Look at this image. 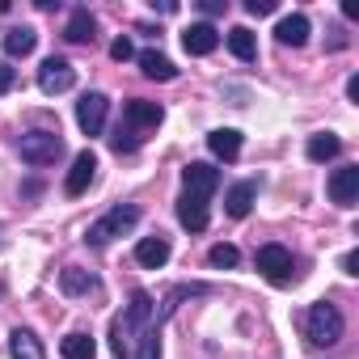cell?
Returning <instances> with one entry per match:
<instances>
[{
	"label": "cell",
	"mask_w": 359,
	"mask_h": 359,
	"mask_svg": "<svg viewBox=\"0 0 359 359\" xmlns=\"http://www.w3.org/2000/svg\"><path fill=\"white\" fill-rule=\"evenodd\" d=\"M182 191L212 199V195L220 191V169H216V165H208V161H191V165L182 169Z\"/></svg>",
	"instance_id": "cell-9"
},
{
	"label": "cell",
	"mask_w": 359,
	"mask_h": 359,
	"mask_svg": "<svg viewBox=\"0 0 359 359\" xmlns=\"http://www.w3.org/2000/svg\"><path fill=\"white\" fill-rule=\"evenodd\" d=\"M208 262H212L216 271H233V266L241 262V254H237V245H212V254H208Z\"/></svg>",
	"instance_id": "cell-25"
},
{
	"label": "cell",
	"mask_w": 359,
	"mask_h": 359,
	"mask_svg": "<svg viewBox=\"0 0 359 359\" xmlns=\"http://www.w3.org/2000/svg\"><path fill=\"white\" fill-rule=\"evenodd\" d=\"M18 148H22V161L26 165H55L60 156H64V135L60 131H26L22 140H18Z\"/></svg>",
	"instance_id": "cell-3"
},
{
	"label": "cell",
	"mask_w": 359,
	"mask_h": 359,
	"mask_svg": "<svg viewBox=\"0 0 359 359\" xmlns=\"http://www.w3.org/2000/svg\"><path fill=\"white\" fill-rule=\"evenodd\" d=\"M254 199H258V182H233L229 187V195H224V212L233 216V220H245L250 216V208H254Z\"/></svg>",
	"instance_id": "cell-13"
},
{
	"label": "cell",
	"mask_w": 359,
	"mask_h": 359,
	"mask_svg": "<svg viewBox=\"0 0 359 359\" xmlns=\"http://www.w3.org/2000/svg\"><path fill=\"white\" fill-rule=\"evenodd\" d=\"M177 224H182L187 233H203L212 224V199L182 191V195H177Z\"/></svg>",
	"instance_id": "cell-7"
},
{
	"label": "cell",
	"mask_w": 359,
	"mask_h": 359,
	"mask_svg": "<svg viewBox=\"0 0 359 359\" xmlns=\"http://www.w3.org/2000/svg\"><path fill=\"white\" fill-rule=\"evenodd\" d=\"M309 30H313V26H309L304 13H287V18L275 26V39H279L283 47H304V43H309Z\"/></svg>",
	"instance_id": "cell-16"
},
{
	"label": "cell",
	"mask_w": 359,
	"mask_h": 359,
	"mask_svg": "<svg viewBox=\"0 0 359 359\" xmlns=\"http://www.w3.org/2000/svg\"><path fill=\"white\" fill-rule=\"evenodd\" d=\"M106 110H110V97L106 93H85L81 102H76V123H81V131L85 135H102L106 131Z\"/></svg>",
	"instance_id": "cell-8"
},
{
	"label": "cell",
	"mask_w": 359,
	"mask_h": 359,
	"mask_svg": "<svg viewBox=\"0 0 359 359\" xmlns=\"http://www.w3.org/2000/svg\"><path fill=\"white\" fill-rule=\"evenodd\" d=\"M229 51H233L241 64H254V60H258V39H254L245 26H233V30H229Z\"/></svg>",
	"instance_id": "cell-23"
},
{
	"label": "cell",
	"mask_w": 359,
	"mask_h": 359,
	"mask_svg": "<svg viewBox=\"0 0 359 359\" xmlns=\"http://www.w3.org/2000/svg\"><path fill=\"white\" fill-rule=\"evenodd\" d=\"M304 334H309L313 346H338L342 334H346V321H342L338 304H330V300L309 304V313H304Z\"/></svg>",
	"instance_id": "cell-1"
},
{
	"label": "cell",
	"mask_w": 359,
	"mask_h": 359,
	"mask_svg": "<svg viewBox=\"0 0 359 359\" xmlns=\"http://www.w3.org/2000/svg\"><path fill=\"white\" fill-rule=\"evenodd\" d=\"M346 97H351V102H359V76H351V81H346Z\"/></svg>",
	"instance_id": "cell-31"
},
{
	"label": "cell",
	"mask_w": 359,
	"mask_h": 359,
	"mask_svg": "<svg viewBox=\"0 0 359 359\" xmlns=\"http://www.w3.org/2000/svg\"><path fill=\"white\" fill-rule=\"evenodd\" d=\"M208 148H212L220 161H237V156H241V131H233V127H216V131L208 135Z\"/></svg>",
	"instance_id": "cell-22"
},
{
	"label": "cell",
	"mask_w": 359,
	"mask_h": 359,
	"mask_svg": "<svg viewBox=\"0 0 359 359\" xmlns=\"http://www.w3.org/2000/svg\"><path fill=\"white\" fill-rule=\"evenodd\" d=\"M60 292L64 296H89V292H97V275L81 271V266H64L60 271Z\"/></svg>",
	"instance_id": "cell-18"
},
{
	"label": "cell",
	"mask_w": 359,
	"mask_h": 359,
	"mask_svg": "<svg viewBox=\"0 0 359 359\" xmlns=\"http://www.w3.org/2000/svg\"><path fill=\"white\" fill-rule=\"evenodd\" d=\"M135 64H140V72H144L148 81H173V76H177L173 60H169V55H161V51H140V55H135Z\"/></svg>",
	"instance_id": "cell-20"
},
{
	"label": "cell",
	"mask_w": 359,
	"mask_h": 359,
	"mask_svg": "<svg viewBox=\"0 0 359 359\" xmlns=\"http://www.w3.org/2000/svg\"><path fill=\"white\" fill-rule=\"evenodd\" d=\"M110 60H118V64H127V60H135V47H131V39H127V34L110 43Z\"/></svg>",
	"instance_id": "cell-26"
},
{
	"label": "cell",
	"mask_w": 359,
	"mask_h": 359,
	"mask_svg": "<svg viewBox=\"0 0 359 359\" xmlns=\"http://www.w3.org/2000/svg\"><path fill=\"white\" fill-rule=\"evenodd\" d=\"M161 118H165V106L161 102H144V97H131L127 106H123V127L131 131V135H140L144 140V131H156L161 127Z\"/></svg>",
	"instance_id": "cell-4"
},
{
	"label": "cell",
	"mask_w": 359,
	"mask_h": 359,
	"mask_svg": "<svg viewBox=\"0 0 359 359\" xmlns=\"http://www.w3.org/2000/svg\"><path fill=\"white\" fill-rule=\"evenodd\" d=\"M9 355H13V359H47L39 334H34V330H22V325L9 334Z\"/></svg>",
	"instance_id": "cell-21"
},
{
	"label": "cell",
	"mask_w": 359,
	"mask_h": 359,
	"mask_svg": "<svg viewBox=\"0 0 359 359\" xmlns=\"http://www.w3.org/2000/svg\"><path fill=\"white\" fill-rule=\"evenodd\" d=\"M13 85H18V68H9L5 60H0V97H5Z\"/></svg>",
	"instance_id": "cell-27"
},
{
	"label": "cell",
	"mask_w": 359,
	"mask_h": 359,
	"mask_svg": "<svg viewBox=\"0 0 359 359\" xmlns=\"http://www.w3.org/2000/svg\"><path fill=\"white\" fill-rule=\"evenodd\" d=\"M64 39H68V43H76V47L93 43V39H97V18H93L85 5H76V9H72V18H68V26H64Z\"/></svg>",
	"instance_id": "cell-14"
},
{
	"label": "cell",
	"mask_w": 359,
	"mask_h": 359,
	"mask_svg": "<svg viewBox=\"0 0 359 359\" xmlns=\"http://www.w3.org/2000/svg\"><path fill=\"white\" fill-rule=\"evenodd\" d=\"M342 271H346V275H359V250H346V254H342Z\"/></svg>",
	"instance_id": "cell-29"
},
{
	"label": "cell",
	"mask_w": 359,
	"mask_h": 359,
	"mask_svg": "<svg viewBox=\"0 0 359 359\" xmlns=\"http://www.w3.org/2000/svg\"><path fill=\"white\" fill-rule=\"evenodd\" d=\"M330 199L338 208H355L359 203V165H338L330 173Z\"/></svg>",
	"instance_id": "cell-11"
},
{
	"label": "cell",
	"mask_w": 359,
	"mask_h": 359,
	"mask_svg": "<svg viewBox=\"0 0 359 359\" xmlns=\"http://www.w3.org/2000/svg\"><path fill=\"white\" fill-rule=\"evenodd\" d=\"M279 5L275 0H245V13H254V18H266V13H275Z\"/></svg>",
	"instance_id": "cell-28"
},
{
	"label": "cell",
	"mask_w": 359,
	"mask_h": 359,
	"mask_svg": "<svg viewBox=\"0 0 359 359\" xmlns=\"http://www.w3.org/2000/svg\"><path fill=\"white\" fill-rule=\"evenodd\" d=\"M60 355H64V359H93V355H97V342H93V334L76 330V334H68V338L60 342Z\"/></svg>",
	"instance_id": "cell-24"
},
{
	"label": "cell",
	"mask_w": 359,
	"mask_h": 359,
	"mask_svg": "<svg viewBox=\"0 0 359 359\" xmlns=\"http://www.w3.org/2000/svg\"><path fill=\"white\" fill-rule=\"evenodd\" d=\"M135 262L144 266V271H161L165 262H169V241L156 233V237H140L135 241Z\"/></svg>",
	"instance_id": "cell-15"
},
{
	"label": "cell",
	"mask_w": 359,
	"mask_h": 359,
	"mask_svg": "<svg viewBox=\"0 0 359 359\" xmlns=\"http://www.w3.org/2000/svg\"><path fill=\"white\" fill-rule=\"evenodd\" d=\"M135 224H140V208H131V203H118V208H110L102 220H93V224L85 229V245H89V250H106L114 237L131 233Z\"/></svg>",
	"instance_id": "cell-2"
},
{
	"label": "cell",
	"mask_w": 359,
	"mask_h": 359,
	"mask_svg": "<svg viewBox=\"0 0 359 359\" xmlns=\"http://www.w3.org/2000/svg\"><path fill=\"white\" fill-rule=\"evenodd\" d=\"M342 152V140L334 135V131H317V135H309V144H304V156L313 161V165H325V161H334Z\"/></svg>",
	"instance_id": "cell-17"
},
{
	"label": "cell",
	"mask_w": 359,
	"mask_h": 359,
	"mask_svg": "<svg viewBox=\"0 0 359 359\" xmlns=\"http://www.w3.org/2000/svg\"><path fill=\"white\" fill-rule=\"evenodd\" d=\"M72 85H76V68H72L64 55H47V60L39 64V89H43L47 97L68 93Z\"/></svg>",
	"instance_id": "cell-5"
},
{
	"label": "cell",
	"mask_w": 359,
	"mask_h": 359,
	"mask_svg": "<svg viewBox=\"0 0 359 359\" xmlns=\"http://www.w3.org/2000/svg\"><path fill=\"white\" fill-rule=\"evenodd\" d=\"M0 47H5V55H9V60H26V55L39 47V34H34L30 26H13L5 39H0Z\"/></svg>",
	"instance_id": "cell-19"
},
{
	"label": "cell",
	"mask_w": 359,
	"mask_h": 359,
	"mask_svg": "<svg viewBox=\"0 0 359 359\" xmlns=\"http://www.w3.org/2000/svg\"><path fill=\"white\" fill-rule=\"evenodd\" d=\"M254 262H258V271H262L275 287L292 283V275H296V271H292V266H296V262H292V250H283V245H262Z\"/></svg>",
	"instance_id": "cell-6"
},
{
	"label": "cell",
	"mask_w": 359,
	"mask_h": 359,
	"mask_svg": "<svg viewBox=\"0 0 359 359\" xmlns=\"http://www.w3.org/2000/svg\"><path fill=\"white\" fill-rule=\"evenodd\" d=\"M229 0H203V13H224Z\"/></svg>",
	"instance_id": "cell-30"
},
{
	"label": "cell",
	"mask_w": 359,
	"mask_h": 359,
	"mask_svg": "<svg viewBox=\"0 0 359 359\" xmlns=\"http://www.w3.org/2000/svg\"><path fill=\"white\" fill-rule=\"evenodd\" d=\"M182 47H187V55H212L220 47V30L212 22H195L182 30Z\"/></svg>",
	"instance_id": "cell-12"
},
{
	"label": "cell",
	"mask_w": 359,
	"mask_h": 359,
	"mask_svg": "<svg viewBox=\"0 0 359 359\" xmlns=\"http://www.w3.org/2000/svg\"><path fill=\"white\" fill-rule=\"evenodd\" d=\"M93 177H97V156L85 148V152L72 156V169H68V177H64V195H68V199L85 195V191L93 187Z\"/></svg>",
	"instance_id": "cell-10"
},
{
	"label": "cell",
	"mask_w": 359,
	"mask_h": 359,
	"mask_svg": "<svg viewBox=\"0 0 359 359\" xmlns=\"http://www.w3.org/2000/svg\"><path fill=\"white\" fill-rule=\"evenodd\" d=\"M0 233H5V224H0Z\"/></svg>",
	"instance_id": "cell-32"
}]
</instances>
